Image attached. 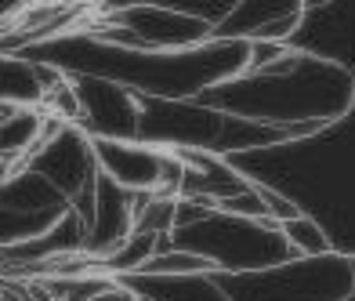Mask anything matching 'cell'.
Instances as JSON below:
<instances>
[{"label": "cell", "mask_w": 355, "mask_h": 301, "mask_svg": "<svg viewBox=\"0 0 355 301\" xmlns=\"http://www.w3.org/2000/svg\"><path fill=\"white\" fill-rule=\"evenodd\" d=\"M94 167L105 182L120 185L123 193H159L164 174V149L138 138H91Z\"/></svg>", "instance_id": "1"}, {"label": "cell", "mask_w": 355, "mask_h": 301, "mask_svg": "<svg viewBox=\"0 0 355 301\" xmlns=\"http://www.w3.org/2000/svg\"><path fill=\"white\" fill-rule=\"evenodd\" d=\"M62 76V69L44 66V62L4 55L0 51V105L19 109V105H40L44 91Z\"/></svg>", "instance_id": "2"}, {"label": "cell", "mask_w": 355, "mask_h": 301, "mask_svg": "<svg viewBox=\"0 0 355 301\" xmlns=\"http://www.w3.org/2000/svg\"><path fill=\"white\" fill-rule=\"evenodd\" d=\"M51 117L40 105H19V109H4L0 113V164L4 167H22L33 149L44 141Z\"/></svg>", "instance_id": "3"}, {"label": "cell", "mask_w": 355, "mask_h": 301, "mask_svg": "<svg viewBox=\"0 0 355 301\" xmlns=\"http://www.w3.org/2000/svg\"><path fill=\"white\" fill-rule=\"evenodd\" d=\"M276 229H279V240L290 247L294 258H322V255H330V250H337L334 240H330V232L322 229V221L312 218L309 211L279 221Z\"/></svg>", "instance_id": "4"}, {"label": "cell", "mask_w": 355, "mask_h": 301, "mask_svg": "<svg viewBox=\"0 0 355 301\" xmlns=\"http://www.w3.org/2000/svg\"><path fill=\"white\" fill-rule=\"evenodd\" d=\"M8 174H11V167H4V164H0V185L8 182Z\"/></svg>", "instance_id": "5"}]
</instances>
